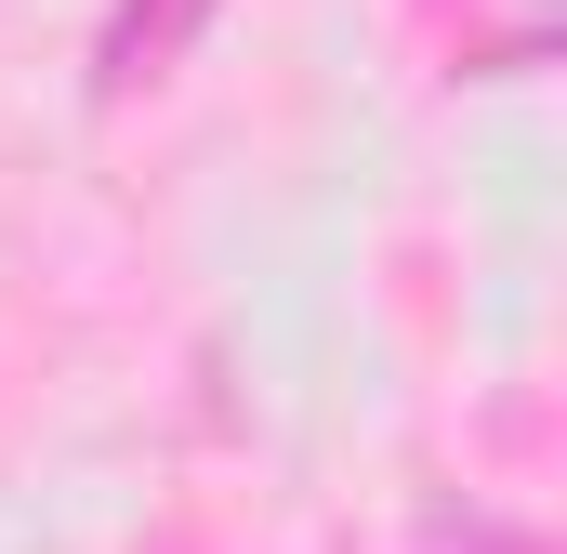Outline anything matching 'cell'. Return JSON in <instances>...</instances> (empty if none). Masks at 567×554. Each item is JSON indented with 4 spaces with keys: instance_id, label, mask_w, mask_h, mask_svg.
<instances>
[{
    "instance_id": "obj_1",
    "label": "cell",
    "mask_w": 567,
    "mask_h": 554,
    "mask_svg": "<svg viewBox=\"0 0 567 554\" xmlns=\"http://www.w3.org/2000/svg\"><path fill=\"white\" fill-rule=\"evenodd\" d=\"M212 13H225V0H120V13H106V40H93V93H106V106H133L145 80H172V66H185V40H198Z\"/></svg>"
},
{
    "instance_id": "obj_2",
    "label": "cell",
    "mask_w": 567,
    "mask_h": 554,
    "mask_svg": "<svg viewBox=\"0 0 567 554\" xmlns=\"http://www.w3.org/2000/svg\"><path fill=\"white\" fill-rule=\"evenodd\" d=\"M423 554H542V542H528V529H488V515H435Z\"/></svg>"
}]
</instances>
